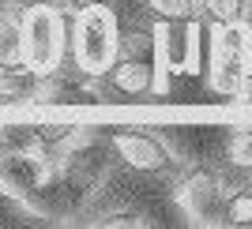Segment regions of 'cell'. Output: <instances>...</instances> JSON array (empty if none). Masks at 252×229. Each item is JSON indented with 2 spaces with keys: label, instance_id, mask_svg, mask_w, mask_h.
<instances>
[{
  "label": "cell",
  "instance_id": "8fae6325",
  "mask_svg": "<svg viewBox=\"0 0 252 229\" xmlns=\"http://www.w3.org/2000/svg\"><path fill=\"white\" fill-rule=\"evenodd\" d=\"M222 226L233 229H249L252 226V188H241L226 199V214H222Z\"/></svg>",
  "mask_w": 252,
  "mask_h": 229
},
{
  "label": "cell",
  "instance_id": "2e32d148",
  "mask_svg": "<svg viewBox=\"0 0 252 229\" xmlns=\"http://www.w3.org/2000/svg\"><path fill=\"white\" fill-rule=\"evenodd\" d=\"M245 49H249V64H252V27L245 30Z\"/></svg>",
  "mask_w": 252,
  "mask_h": 229
},
{
  "label": "cell",
  "instance_id": "5bb4252c",
  "mask_svg": "<svg viewBox=\"0 0 252 229\" xmlns=\"http://www.w3.org/2000/svg\"><path fill=\"white\" fill-rule=\"evenodd\" d=\"M102 226H132V229H143V226H151V218L143 214V210H109Z\"/></svg>",
  "mask_w": 252,
  "mask_h": 229
},
{
  "label": "cell",
  "instance_id": "52a82bcc",
  "mask_svg": "<svg viewBox=\"0 0 252 229\" xmlns=\"http://www.w3.org/2000/svg\"><path fill=\"white\" fill-rule=\"evenodd\" d=\"M155 79H158V68L147 57H117L113 68L102 75L105 90L121 94V98H147L155 90Z\"/></svg>",
  "mask_w": 252,
  "mask_h": 229
},
{
  "label": "cell",
  "instance_id": "ba28073f",
  "mask_svg": "<svg viewBox=\"0 0 252 229\" xmlns=\"http://www.w3.org/2000/svg\"><path fill=\"white\" fill-rule=\"evenodd\" d=\"M207 42V27H200V38H192V23H158V53L173 72H196L192 57Z\"/></svg>",
  "mask_w": 252,
  "mask_h": 229
},
{
  "label": "cell",
  "instance_id": "5b68a950",
  "mask_svg": "<svg viewBox=\"0 0 252 229\" xmlns=\"http://www.w3.org/2000/svg\"><path fill=\"white\" fill-rule=\"evenodd\" d=\"M181 207L189 210L192 222H222L226 214V180H222V169H196L192 177L181 180L177 188Z\"/></svg>",
  "mask_w": 252,
  "mask_h": 229
},
{
  "label": "cell",
  "instance_id": "4fadbf2b",
  "mask_svg": "<svg viewBox=\"0 0 252 229\" xmlns=\"http://www.w3.org/2000/svg\"><path fill=\"white\" fill-rule=\"evenodd\" d=\"M38 132H42L45 146H61L68 139H75V124H64V120H45V124H38Z\"/></svg>",
  "mask_w": 252,
  "mask_h": 229
},
{
  "label": "cell",
  "instance_id": "30bf717a",
  "mask_svg": "<svg viewBox=\"0 0 252 229\" xmlns=\"http://www.w3.org/2000/svg\"><path fill=\"white\" fill-rule=\"evenodd\" d=\"M200 4L211 27H241L249 11V0H200Z\"/></svg>",
  "mask_w": 252,
  "mask_h": 229
},
{
  "label": "cell",
  "instance_id": "277c9868",
  "mask_svg": "<svg viewBox=\"0 0 252 229\" xmlns=\"http://www.w3.org/2000/svg\"><path fill=\"white\" fill-rule=\"evenodd\" d=\"M219 38H211V86L219 94H241L249 79V49H245L241 27H215Z\"/></svg>",
  "mask_w": 252,
  "mask_h": 229
},
{
  "label": "cell",
  "instance_id": "6da1fadb",
  "mask_svg": "<svg viewBox=\"0 0 252 229\" xmlns=\"http://www.w3.org/2000/svg\"><path fill=\"white\" fill-rule=\"evenodd\" d=\"M72 42H75L79 72H87L91 79H94V75H105L113 68V60L121 57V23H117V11L109 8V4L79 11Z\"/></svg>",
  "mask_w": 252,
  "mask_h": 229
},
{
  "label": "cell",
  "instance_id": "9a60e30c",
  "mask_svg": "<svg viewBox=\"0 0 252 229\" xmlns=\"http://www.w3.org/2000/svg\"><path fill=\"white\" fill-rule=\"evenodd\" d=\"M72 11H87V8H98V4H105V0H64Z\"/></svg>",
  "mask_w": 252,
  "mask_h": 229
},
{
  "label": "cell",
  "instance_id": "8992f818",
  "mask_svg": "<svg viewBox=\"0 0 252 229\" xmlns=\"http://www.w3.org/2000/svg\"><path fill=\"white\" fill-rule=\"evenodd\" d=\"M113 146H79L61 162V180L68 192H94L105 177H109V162H113Z\"/></svg>",
  "mask_w": 252,
  "mask_h": 229
},
{
  "label": "cell",
  "instance_id": "9c48e42d",
  "mask_svg": "<svg viewBox=\"0 0 252 229\" xmlns=\"http://www.w3.org/2000/svg\"><path fill=\"white\" fill-rule=\"evenodd\" d=\"M139 4H143L158 23H196L200 19V8H203L196 0H139Z\"/></svg>",
  "mask_w": 252,
  "mask_h": 229
},
{
  "label": "cell",
  "instance_id": "3957f363",
  "mask_svg": "<svg viewBox=\"0 0 252 229\" xmlns=\"http://www.w3.org/2000/svg\"><path fill=\"white\" fill-rule=\"evenodd\" d=\"M105 143L113 146L117 162L132 173H143V177H158V173H166L173 166V158H169V146L162 143L158 136L143 132V128H113Z\"/></svg>",
  "mask_w": 252,
  "mask_h": 229
},
{
  "label": "cell",
  "instance_id": "7a4b0ae2",
  "mask_svg": "<svg viewBox=\"0 0 252 229\" xmlns=\"http://www.w3.org/2000/svg\"><path fill=\"white\" fill-rule=\"evenodd\" d=\"M23 49L38 75H53L64 49V19L49 4H34L23 11Z\"/></svg>",
  "mask_w": 252,
  "mask_h": 229
},
{
  "label": "cell",
  "instance_id": "7c38bea8",
  "mask_svg": "<svg viewBox=\"0 0 252 229\" xmlns=\"http://www.w3.org/2000/svg\"><path fill=\"white\" fill-rule=\"evenodd\" d=\"M226 162L252 169V128H241V132H233L230 150H226Z\"/></svg>",
  "mask_w": 252,
  "mask_h": 229
}]
</instances>
